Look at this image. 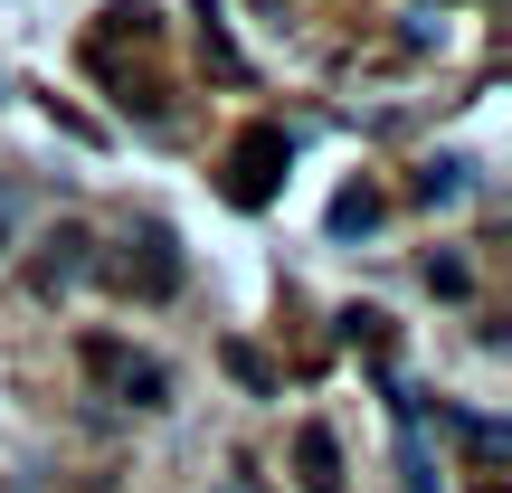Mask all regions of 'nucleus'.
<instances>
[{"label":"nucleus","mask_w":512,"mask_h":493,"mask_svg":"<svg viewBox=\"0 0 512 493\" xmlns=\"http://www.w3.org/2000/svg\"><path fill=\"white\" fill-rule=\"evenodd\" d=\"M95 266H105L114 285L133 294V304H171V294H181V275H190V266H181V238H171L162 219H133V228H124V247L95 256Z\"/></svg>","instance_id":"nucleus-1"},{"label":"nucleus","mask_w":512,"mask_h":493,"mask_svg":"<svg viewBox=\"0 0 512 493\" xmlns=\"http://www.w3.org/2000/svg\"><path fill=\"white\" fill-rule=\"evenodd\" d=\"M76 361H86V370H95V380H105L124 408H171V370L152 361V351L114 342V332H86V342H76Z\"/></svg>","instance_id":"nucleus-2"},{"label":"nucleus","mask_w":512,"mask_h":493,"mask_svg":"<svg viewBox=\"0 0 512 493\" xmlns=\"http://www.w3.org/2000/svg\"><path fill=\"white\" fill-rule=\"evenodd\" d=\"M285 162H294V133L285 124H247L238 143H228V200H238V209H266L275 190H285Z\"/></svg>","instance_id":"nucleus-3"},{"label":"nucleus","mask_w":512,"mask_h":493,"mask_svg":"<svg viewBox=\"0 0 512 493\" xmlns=\"http://www.w3.org/2000/svg\"><path fill=\"white\" fill-rule=\"evenodd\" d=\"M86 275H95V228L57 219L48 238H38V256H29V285H38V294H48V304H57V294H76V285H86Z\"/></svg>","instance_id":"nucleus-4"},{"label":"nucleus","mask_w":512,"mask_h":493,"mask_svg":"<svg viewBox=\"0 0 512 493\" xmlns=\"http://www.w3.org/2000/svg\"><path fill=\"white\" fill-rule=\"evenodd\" d=\"M152 57L162 48V10H152V0H114V10H95V29H86V67L95 57Z\"/></svg>","instance_id":"nucleus-5"},{"label":"nucleus","mask_w":512,"mask_h":493,"mask_svg":"<svg viewBox=\"0 0 512 493\" xmlns=\"http://www.w3.org/2000/svg\"><path fill=\"white\" fill-rule=\"evenodd\" d=\"M294 484H304V493H342V437H332L323 418L294 427Z\"/></svg>","instance_id":"nucleus-6"},{"label":"nucleus","mask_w":512,"mask_h":493,"mask_svg":"<svg viewBox=\"0 0 512 493\" xmlns=\"http://www.w3.org/2000/svg\"><path fill=\"white\" fill-rule=\"evenodd\" d=\"M370 228H380V190L351 181L342 200H332V238H370Z\"/></svg>","instance_id":"nucleus-7"},{"label":"nucleus","mask_w":512,"mask_h":493,"mask_svg":"<svg viewBox=\"0 0 512 493\" xmlns=\"http://www.w3.org/2000/svg\"><path fill=\"white\" fill-rule=\"evenodd\" d=\"M200 48H209V67H219V76H247V57H238V38L219 29V0H200Z\"/></svg>","instance_id":"nucleus-8"},{"label":"nucleus","mask_w":512,"mask_h":493,"mask_svg":"<svg viewBox=\"0 0 512 493\" xmlns=\"http://www.w3.org/2000/svg\"><path fill=\"white\" fill-rule=\"evenodd\" d=\"M465 171H475V162H456V152H446V162H427V171H418V200H427V209L465 200Z\"/></svg>","instance_id":"nucleus-9"},{"label":"nucleus","mask_w":512,"mask_h":493,"mask_svg":"<svg viewBox=\"0 0 512 493\" xmlns=\"http://www.w3.org/2000/svg\"><path fill=\"white\" fill-rule=\"evenodd\" d=\"M228 370H238V380L256 389V399H275V361H266L256 342H228Z\"/></svg>","instance_id":"nucleus-10"},{"label":"nucleus","mask_w":512,"mask_h":493,"mask_svg":"<svg viewBox=\"0 0 512 493\" xmlns=\"http://www.w3.org/2000/svg\"><path fill=\"white\" fill-rule=\"evenodd\" d=\"M427 285H437V294H465L475 275H465V256H427Z\"/></svg>","instance_id":"nucleus-11"},{"label":"nucleus","mask_w":512,"mask_h":493,"mask_svg":"<svg viewBox=\"0 0 512 493\" xmlns=\"http://www.w3.org/2000/svg\"><path fill=\"white\" fill-rule=\"evenodd\" d=\"M380 323H389V313H342V332H351L361 351H389V332H380Z\"/></svg>","instance_id":"nucleus-12"},{"label":"nucleus","mask_w":512,"mask_h":493,"mask_svg":"<svg viewBox=\"0 0 512 493\" xmlns=\"http://www.w3.org/2000/svg\"><path fill=\"white\" fill-rule=\"evenodd\" d=\"M219 493H256V475H228V484H219Z\"/></svg>","instance_id":"nucleus-13"},{"label":"nucleus","mask_w":512,"mask_h":493,"mask_svg":"<svg viewBox=\"0 0 512 493\" xmlns=\"http://www.w3.org/2000/svg\"><path fill=\"white\" fill-rule=\"evenodd\" d=\"M0 256H10V219H0Z\"/></svg>","instance_id":"nucleus-14"}]
</instances>
